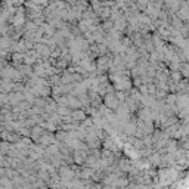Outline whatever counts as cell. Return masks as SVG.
<instances>
[{
    "mask_svg": "<svg viewBox=\"0 0 189 189\" xmlns=\"http://www.w3.org/2000/svg\"><path fill=\"white\" fill-rule=\"evenodd\" d=\"M183 72H185V75H189V65L183 67Z\"/></svg>",
    "mask_w": 189,
    "mask_h": 189,
    "instance_id": "2",
    "label": "cell"
},
{
    "mask_svg": "<svg viewBox=\"0 0 189 189\" xmlns=\"http://www.w3.org/2000/svg\"><path fill=\"white\" fill-rule=\"evenodd\" d=\"M179 15H180L183 19H189V14H188V9H186V8L180 9V11H179Z\"/></svg>",
    "mask_w": 189,
    "mask_h": 189,
    "instance_id": "1",
    "label": "cell"
}]
</instances>
